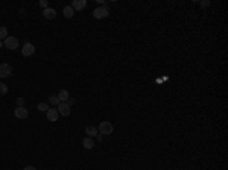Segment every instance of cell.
Instances as JSON below:
<instances>
[{"mask_svg":"<svg viewBox=\"0 0 228 170\" xmlns=\"http://www.w3.org/2000/svg\"><path fill=\"white\" fill-rule=\"evenodd\" d=\"M97 131H99L101 135H110V134H113L114 128H113V125H111L110 122H101V123H99Z\"/></svg>","mask_w":228,"mask_h":170,"instance_id":"obj_1","label":"cell"},{"mask_svg":"<svg viewBox=\"0 0 228 170\" xmlns=\"http://www.w3.org/2000/svg\"><path fill=\"white\" fill-rule=\"evenodd\" d=\"M110 15V9L106 8L105 5H102V6H99V8H96L94 11H93V17L94 19H105Z\"/></svg>","mask_w":228,"mask_h":170,"instance_id":"obj_2","label":"cell"},{"mask_svg":"<svg viewBox=\"0 0 228 170\" xmlns=\"http://www.w3.org/2000/svg\"><path fill=\"white\" fill-rule=\"evenodd\" d=\"M18 39L15 37H6L5 38V41H3V46L6 47V49H9V50H15L18 49Z\"/></svg>","mask_w":228,"mask_h":170,"instance_id":"obj_3","label":"cell"},{"mask_svg":"<svg viewBox=\"0 0 228 170\" xmlns=\"http://www.w3.org/2000/svg\"><path fill=\"white\" fill-rule=\"evenodd\" d=\"M12 75V67L9 65V64H0V77L2 79H5V77H9V76Z\"/></svg>","mask_w":228,"mask_h":170,"instance_id":"obj_4","label":"cell"},{"mask_svg":"<svg viewBox=\"0 0 228 170\" xmlns=\"http://www.w3.org/2000/svg\"><path fill=\"white\" fill-rule=\"evenodd\" d=\"M21 53H23V56H32L35 53V46L32 43H24V46L21 49Z\"/></svg>","mask_w":228,"mask_h":170,"instance_id":"obj_5","label":"cell"},{"mask_svg":"<svg viewBox=\"0 0 228 170\" xmlns=\"http://www.w3.org/2000/svg\"><path fill=\"white\" fill-rule=\"evenodd\" d=\"M56 110H58V113L61 114V115H64V117H69L70 115V106L66 102H59L58 106H56Z\"/></svg>","mask_w":228,"mask_h":170,"instance_id":"obj_6","label":"cell"},{"mask_svg":"<svg viewBox=\"0 0 228 170\" xmlns=\"http://www.w3.org/2000/svg\"><path fill=\"white\" fill-rule=\"evenodd\" d=\"M70 6L73 8V11H84L87 8V2L85 0H73Z\"/></svg>","mask_w":228,"mask_h":170,"instance_id":"obj_7","label":"cell"},{"mask_svg":"<svg viewBox=\"0 0 228 170\" xmlns=\"http://www.w3.org/2000/svg\"><path fill=\"white\" fill-rule=\"evenodd\" d=\"M14 115H15L17 118H26V117L29 115V111H28L24 106H17V108L14 110Z\"/></svg>","mask_w":228,"mask_h":170,"instance_id":"obj_8","label":"cell"},{"mask_svg":"<svg viewBox=\"0 0 228 170\" xmlns=\"http://www.w3.org/2000/svg\"><path fill=\"white\" fill-rule=\"evenodd\" d=\"M46 114H47V120H49V122H56L58 117H59V113H58L56 108H49V111Z\"/></svg>","mask_w":228,"mask_h":170,"instance_id":"obj_9","label":"cell"},{"mask_svg":"<svg viewBox=\"0 0 228 170\" xmlns=\"http://www.w3.org/2000/svg\"><path fill=\"white\" fill-rule=\"evenodd\" d=\"M43 17L47 20H53L56 17V11L53 8H46V9H43Z\"/></svg>","mask_w":228,"mask_h":170,"instance_id":"obj_10","label":"cell"},{"mask_svg":"<svg viewBox=\"0 0 228 170\" xmlns=\"http://www.w3.org/2000/svg\"><path fill=\"white\" fill-rule=\"evenodd\" d=\"M82 146H84L85 149H93V147H94V140H93L91 137H85V138L82 140Z\"/></svg>","mask_w":228,"mask_h":170,"instance_id":"obj_11","label":"cell"},{"mask_svg":"<svg viewBox=\"0 0 228 170\" xmlns=\"http://www.w3.org/2000/svg\"><path fill=\"white\" fill-rule=\"evenodd\" d=\"M69 97H70V94H69V91H67V90H61V91H59V94H58L59 102H67V100H69Z\"/></svg>","mask_w":228,"mask_h":170,"instance_id":"obj_12","label":"cell"},{"mask_svg":"<svg viewBox=\"0 0 228 170\" xmlns=\"http://www.w3.org/2000/svg\"><path fill=\"white\" fill-rule=\"evenodd\" d=\"M85 134H87V137H96L97 135V128H94V126H85Z\"/></svg>","mask_w":228,"mask_h":170,"instance_id":"obj_13","label":"cell"},{"mask_svg":"<svg viewBox=\"0 0 228 170\" xmlns=\"http://www.w3.org/2000/svg\"><path fill=\"white\" fill-rule=\"evenodd\" d=\"M62 12H64V17H66V19H71L73 14H75V11H73L71 6H66V8L62 9Z\"/></svg>","mask_w":228,"mask_h":170,"instance_id":"obj_14","label":"cell"},{"mask_svg":"<svg viewBox=\"0 0 228 170\" xmlns=\"http://www.w3.org/2000/svg\"><path fill=\"white\" fill-rule=\"evenodd\" d=\"M49 103H44V102H41V103H38V106H37V110L38 111H41V113H47L49 111Z\"/></svg>","mask_w":228,"mask_h":170,"instance_id":"obj_15","label":"cell"},{"mask_svg":"<svg viewBox=\"0 0 228 170\" xmlns=\"http://www.w3.org/2000/svg\"><path fill=\"white\" fill-rule=\"evenodd\" d=\"M6 37H8V29L5 26H0V41L5 39Z\"/></svg>","mask_w":228,"mask_h":170,"instance_id":"obj_16","label":"cell"},{"mask_svg":"<svg viewBox=\"0 0 228 170\" xmlns=\"http://www.w3.org/2000/svg\"><path fill=\"white\" fill-rule=\"evenodd\" d=\"M49 103H50V105H56V106H58V103H59L58 96H55V94L50 96V97H49Z\"/></svg>","mask_w":228,"mask_h":170,"instance_id":"obj_17","label":"cell"},{"mask_svg":"<svg viewBox=\"0 0 228 170\" xmlns=\"http://www.w3.org/2000/svg\"><path fill=\"white\" fill-rule=\"evenodd\" d=\"M8 93V87H6V84H3V82H0V94L5 96Z\"/></svg>","mask_w":228,"mask_h":170,"instance_id":"obj_18","label":"cell"},{"mask_svg":"<svg viewBox=\"0 0 228 170\" xmlns=\"http://www.w3.org/2000/svg\"><path fill=\"white\" fill-rule=\"evenodd\" d=\"M40 5L46 9V8H49V3H47V0H40Z\"/></svg>","mask_w":228,"mask_h":170,"instance_id":"obj_19","label":"cell"},{"mask_svg":"<svg viewBox=\"0 0 228 170\" xmlns=\"http://www.w3.org/2000/svg\"><path fill=\"white\" fill-rule=\"evenodd\" d=\"M66 103H67V105L71 108V106H73V103H75V99H73V97H69V100H67Z\"/></svg>","mask_w":228,"mask_h":170,"instance_id":"obj_20","label":"cell"},{"mask_svg":"<svg viewBox=\"0 0 228 170\" xmlns=\"http://www.w3.org/2000/svg\"><path fill=\"white\" fill-rule=\"evenodd\" d=\"M17 103H18V106H23V103H24V99H23V97H18V99H17Z\"/></svg>","mask_w":228,"mask_h":170,"instance_id":"obj_21","label":"cell"},{"mask_svg":"<svg viewBox=\"0 0 228 170\" xmlns=\"http://www.w3.org/2000/svg\"><path fill=\"white\" fill-rule=\"evenodd\" d=\"M201 6L202 8H207V6H210V2H201Z\"/></svg>","mask_w":228,"mask_h":170,"instance_id":"obj_22","label":"cell"},{"mask_svg":"<svg viewBox=\"0 0 228 170\" xmlns=\"http://www.w3.org/2000/svg\"><path fill=\"white\" fill-rule=\"evenodd\" d=\"M23 170H37V169L34 167V166H26V167H24Z\"/></svg>","mask_w":228,"mask_h":170,"instance_id":"obj_23","label":"cell"},{"mask_svg":"<svg viewBox=\"0 0 228 170\" xmlns=\"http://www.w3.org/2000/svg\"><path fill=\"white\" fill-rule=\"evenodd\" d=\"M96 137H97V141H102V137H104V135H101V134H99V135H96Z\"/></svg>","mask_w":228,"mask_h":170,"instance_id":"obj_24","label":"cell"},{"mask_svg":"<svg viewBox=\"0 0 228 170\" xmlns=\"http://www.w3.org/2000/svg\"><path fill=\"white\" fill-rule=\"evenodd\" d=\"M2 47H3V41H0V49H2Z\"/></svg>","mask_w":228,"mask_h":170,"instance_id":"obj_25","label":"cell"}]
</instances>
